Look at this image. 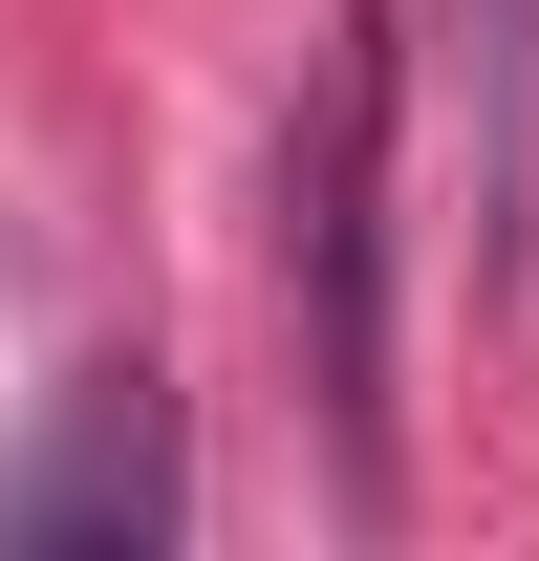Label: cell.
<instances>
[{
    "label": "cell",
    "instance_id": "1",
    "mask_svg": "<svg viewBox=\"0 0 539 561\" xmlns=\"http://www.w3.org/2000/svg\"><path fill=\"white\" fill-rule=\"evenodd\" d=\"M44 540H173V389L151 367H87L44 411V454H0V561Z\"/></svg>",
    "mask_w": 539,
    "mask_h": 561
},
{
    "label": "cell",
    "instance_id": "2",
    "mask_svg": "<svg viewBox=\"0 0 539 561\" xmlns=\"http://www.w3.org/2000/svg\"><path fill=\"white\" fill-rule=\"evenodd\" d=\"M367 108L389 87L324 66V130H302V280H324V389H345V454H367ZM389 476V454H367Z\"/></svg>",
    "mask_w": 539,
    "mask_h": 561
},
{
    "label": "cell",
    "instance_id": "3",
    "mask_svg": "<svg viewBox=\"0 0 539 561\" xmlns=\"http://www.w3.org/2000/svg\"><path fill=\"white\" fill-rule=\"evenodd\" d=\"M454 44H474V216H518V173H539V0H454Z\"/></svg>",
    "mask_w": 539,
    "mask_h": 561
}]
</instances>
